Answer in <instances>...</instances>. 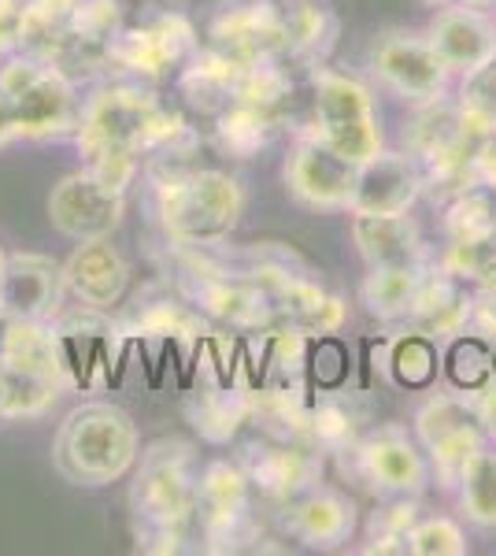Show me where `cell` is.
I'll use <instances>...</instances> for the list:
<instances>
[{"mask_svg": "<svg viewBox=\"0 0 496 556\" xmlns=\"http://www.w3.org/2000/svg\"><path fill=\"white\" fill-rule=\"evenodd\" d=\"M496 253V241H453L441 256V271H448L459 282H478L485 264Z\"/></svg>", "mask_w": 496, "mask_h": 556, "instance_id": "60d3db41", "label": "cell"}, {"mask_svg": "<svg viewBox=\"0 0 496 556\" xmlns=\"http://www.w3.org/2000/svg\"><path fill=\"white\" fill-rule=\"evenodd\" d=\"M67 293L63 267L52 256L20 253L8 256V271L0 282V308L23 319H49L60 312V301Z\"/></svg>", "mask_w": 496, "mask_h": 556, "instance_id": "9a60e30c", "label": "cell"}, {"mask_svg": "<svg viewBox=\"0 0 496 556\" xmlns=\"http://www.w3.org/2000/svg\"><path fill=\"white\" fill-rule=\"evenodd\" d=\"M352 450L359 456V471H364V479L374 490L396 493V497H415V493L427 490L430 482L427 456L419 453V445L400 427L374 430V434L359 438Z\"/></svg>", "mask_w": 496, "mask_h": 556, "instance_id": "5bb4252c", "label": "cell"}, {"mask_svg": "<svg viewBox=\"0 0 496 556\" xmlns=\"http://www.w3.org/2000/svg\"><path fill=\"white\" fill-rule=\"evenodd\" d=\"M193 52H196L193 23L178 12H167L156 15L145 26L115 34V41L107 45V64L141 78H160L164 71L182 64L186 56H193Z\"/></svg>", "mask_w": 496, "mask_h": 556, "instance_id": "30bf717a", "label": "cell"}, {"mask_svg": "<svg viewBox=\"0 0 496 556\" xmlns=\"http://www.w3.org/2000/svg\"><path fill=\"white\" fill-rule=\"evenodd\" d=\"M0 89L12 101L15 127L23 138H56L78 127L75 86L52 60L23 56L0 71Z\"/></svg>", "mask_w": 496, "mask_h": 556, "instance_id": "277c9868", "label": "cell"}, {"mask_svg": "<svg viewBox=\"0 0 496 556\" xmlns=\"http://www.w3.org/2000/svg\"><path fill=\"white\" fill-rule=\"evenodd\" d=\"M315 89V127L319 138L330 149L352 164H367L382 152V130H378V115L371 104V93L348 75L338 71L315 67L311 75Z\"/></svg>", "mask_w": 496, "mask_h": 556, "instance_id": "5b68a950", "label": "cell"}, {"mask_svg": "<svg viewBox=\"0 0 496 556\" xmlns=\"http://www.w3.org/2000/svg\"><path fill=\"white\" fill-rule=\"evenodd\" d=\"M290 93H293V78L285 71V60H259V64H249L241 71L238 78V89H233V101L238 104H252L259 112L275 115L290 104Z\"/></svg>", "mask_w": 496, "mask_h": 556, "instance_id": "f546056e", "label": "cell"}, {"mask_svg": "<svg viewBox=\"0 0 496 556\" xmlns=\"http://www.w3.org/2000/svg\"><path fill=\"white\" fill-rule=\"evenodd\" d=\"M249 479L241 464L215 460L196 479V523L207 553H238L256 542V523L249 516Z\"/></svg>", "mask_w": 496, "mask_h": 556, "instance_id": "52a82bcc", "label": "cell"}, {"mask_svg": "<svg viewBox=\"0 0 496 556\" xmlns=\"http://www.w3.org/2000/svg\"><path fill=\"white\" fill-rule=\"evenodd\" d=\"M138 427L123 408L93 401L75 408L60 427L56 468L78 486H107L138 464Z\"/></svg>", "mask_w": 496, "mask_h": 556, "instance_id": "7a4b0ae2", "label": "cell"}, {"mask_svg": "<svg viewBox=\"0 0 496 556\" xmlns=\"http://www.w3.org/2000/svg\"><path fill=\"white\" fill-rule=\"evenodd\" d=\"M408 549L415 556H463L467 538L453 519L434 516V519H419V523L411 527Z\"/></svg>", "mask_w": 496, "mask_h": 556, "instance_id": "ab89813d", "label": "cell"}, {"mask_svg": "<svg viewBox=\"0 0 496 556\" xmlns=\"http://www.w3.org/2000/svg\"><path fill=\"white\" fill-rule=\"evenodd\" d=\"M186 419L204 442L227 445L249 424V393L233 390V386H204V390L189 393Z\"/></svg>", "mask_w": 496, "mask_h": 556, "instance_id": "603a6c76", "label": "cell"}, {"mask_svg": "<svg viewBox=\"0 0 496 556\" xmlns=\"http://www.w3.org/2000/svg\"><path fill=\"white\" fill-rule=\"evenodd\" d=\"M56 397H60V386L20 375L0 361V419L41 416L44 408L56 405Z\"/></svg>", "mask_w": 496, "mask_h": 556, "instance_id": "8d00e7d4", "label": "cell"}, {"mask_svg": "<svg viewBox=\"0 0 496 556\" xmlns=\"http://www.w3.org/2000/svg\"><path fill=\"white\" fill-rule=\"evenodd\" d=\"M456 4H467V8H493L496 0H456Z\"/></svg>", "mask_w": 496, "mask_h": 556, "instance_id": "bcb514c9", "label": "cell"}, {"mask_svg": "<svg viewBox=\"0 0 496 556\" xmlns=\"http://www.w3.org/2000/svg\"><path fill=\"white\" fill-rule=\"evenodd\" d=\"M338 38V20L322 8L301 0V8H293L285 15V45H282V60L304 67H319L327 60V52L333 49Z\"/></svg>", "mask_w": 496, "mask_h": 556, "instance_id": "484cf974", "label": "cell"}, {"mask_svg": "<svg viewBox=\"0 0 496 556\" xmlns=\"http://www.w3.org/2000/svg\"><path fill=\"white\" fill-rule=\"evenodd\" d=\"M245 193L227 172H170L156 182V212L167 235L186 245H215L233 230Z\"/></svg>", "mask_w": 496, "mask_h": 556, "instance_id": "3957f363", "label": "cell"}, {"mask_svg": "<svg viewBox=\"0 0 496 556\" xmlns=\"http://www.w3.org/2000/svg\"><path fill=\"white\" fill-rule=\"evenodd\" d=\"M427 267H371L364 282V304L378 319H408Z\"/></svg>", "mask_w": 496, "mask_h": 556, "instance_id": "83f0119b", "label": "cell"}, {"mask_svg": "<svg viewBox=\"0 0 496 556\" xmlns=\"http://www.w3.org/2000/svg\"><path fill=\"white\" fill-rule=\"evenodd\" d=\"M4 271H8V256H4V249H0V282H4Z\"/></svg>", "mask_w": 496, "mask_h": 556, "instance_id": "7dc6e473", "label": "cell"}, {"mask_svg": "<svg viewBox=\"0 0 496 556\" xmlns=\"http://www.w3.org/2000/svg\"><path fill=\"white\" fill-rule=\"evenodd\" d=\"M427 4H456V0H427Z\"/></svg>", "mask_w": 496, "mask_h": 556, "instance_id": "c3c4849f", "label": "cell"}, {"mask_svg": "<svg viewBox=\"0 0 496 556\" xmlns=\"http://www.w3.org/2000/svg\"><path fill=\"white\" fill-rule=\"evenodd\" d=\"M415 513H419V508H415V501H408V497H400L396 505L374 513L371 545H367V553H411L408 534H411V527L419 523V516Z\"/></svg>", "mask_w": 496, "mask_h": 556, "instance_id": "f35d334b", "label": "cell"}, {"mask_svg": "<svg viewBox=\"0 0 496 556\" xmlns=\"http://www.w3.org/2000/svg\"><path fill=\"white\" fill-rule=\"evenodd\" d=\"M63 278H67V290L89 308H112L119 304L130 282V267L119 249L107 238H89L78 241V249L71 253V260L63 264Z\"/></svg>", "mask_w": 496, "mask_h": 556, "instance_id": "e0dca14e", "label": "cell"}, {"mask_svg": "<svg viewBox=\"0 0 496 556\" xmlns=\"http://www.w3.org/2000/svg\"><path fill=\"white\" fill-rule=\"evenodd\" d=\"M474 397V412H478V424H482V430L489 438H496V379L489 386H482L478 393H471Z\"/></svg>", "mask_w": 496, "mask_h": 556, "instance_id": "7bdbcfd3", "label": "cell"}, {"mask_svg": "<svg viewBox=\"0 0 496 556\" xmlns=\"http://www.w3.org/2000/svg\"><path fill=\"white\" fill-rule=\"evenodd\" d=\"M459 505L471 523L496 527V453L482 450L459 479Z\"/></svg>", "mask_w": 496, "mask_h": 556, "instance_id": "836d02e7", "label": "cell"}, {"mask_svg": "<svg viewBox=\"0 0 496 556\" xmlns=\"http://www.w3.org/2000/svg\"><path fill=\"white\" fill-rule=\"evenodd\" d=\"M123 330L133 338H149V342H182V345L201 342L204 334L201 316L175 298H141L138 308L130 312V319L123 323Z\"/></svg>", "mask_w": 496, "mask_h": 556, "instance_id": "d4e9b609", "label": "cell"}, {"mask_svg": "<svg viewBox=\"0 0 496 556\" xmlns=\"http://www.w3.org/2000/svg\"><path fill=\"white\" fill-rule=\"evenodd\" d=\"M471 130H485V127H478V123L467 119L459 101H445V97L427 101L408 130V149H411L415 164L427 167L430 160L445 156V152L459 146Z\"/></svg>", "mask_w": 496, "mask_h": 556, "instance_id": "7402d4cb", "label": "cell"}, {"mask_svg": "<svg viewBox=\"0 0 496 556\" xmlns=\"http://www.w3.org/2000/svg\"><path fill=\"white\" fill-rule=\"evenodd\" d=\"M285 527L311 549H333L356 531V505L338 490H308L285 508Z\"/></svg>", "mask_w": 496, "mask_h": 556, "instance_id": "d6986e66", "label": "cell"}, {"mask_svg": "<svg viewBox=\"0 0 496 556\" xmlns=\"http://www.w3.org/2000/svg\"><path fill=\"white\" fill-rule=\"evenodd\" d=\"M422 193V167L415 156L400 152H378L374 160L359 164L356 197H352V212H371V215H400L408 212Z\"/></svg>", "mask_w": 496, "mask_h": 556, "instance_id": "2e32d148", "label": "cell"}, {"mask_svg": "<svg viewBox=\"0 0 496 556\" xmlns=\"http://www.w3.org/2000/svg\"><path fill=\"white\" fill-rule=\"evenodd\" d=\"M352 241L367 267H427V245L408 212L400 215H352Z\"/></svg>", "mask_w": 496, "mask_h": 556, "instance_id": "ac0fdd59", "label": "cell"}, {"mask_svg": "<svg viewBox=\"0 0 496 556\" xmlns=\"http://www.w3.org/2000/svg\"><path fill=\"white\" fill-rule=\"evenodd\" d=\"M212 49L227 52L238 64H259V60H282L285 45V12L275 0H227L207 26Z\"/></svg>", "mask_w": 496, "mask_h": 556, "instance_id": "9c48e42d", "label": "cell"}, {"mask_svg": "<svg viewBox=\"0 0 496 556\" xmlns=\"http://www.w3.org/2000/svg\"><path fill=\"white\" fill-rule=\"evenodd\" d=\"M270 130H275V115L259 112V108H252V104L233 101L219 112V123H215V146L233 160H252L270 141Z\"/></svg>", "mask_w": 496, "mask_h": 556, "instance_id": "f1b7e54d", "label": "cell"}, {"mask_svg": "<svg viewBox=\"0 0 496 556\" xmlns=\"http://www.w3.org/2000/svg\"><path fill=\"white\" fill-rule=\"evenodd\" d=\"M437 367H441L437 342L430 334H422V330H408L390 349V375L400 386H408V390H422V386L434 382Z\"/></svg>", "mask_w": 496, "mask_h": 556, "instance_id": "d6a6232c", "label": "cell"}, {"mask_svg": "<svg viewBox=\"0 0 496 556\" xmlns=\"http://www.w3.org/2000/svg\"><path fill=\"white\" fill-rule=\"evenodd\" d=\"M296 4H301V0H296Z\"/></svg>", "mask_w": 496, "mask_h": 556, "instance_id": "681fc988", "label": "cell"}, {"mask_svg": "<svg viewBox=\"0 0 496 556\" xmlns=\"http://www.w3.org/2000/svg\"><path fill=\"white\" fill-rule=\"evenodd\" d=\"M374 67L385 78V86L419 104L445 97L448 75H453L434 41L415 38V34H385L374 52Z\"/></svg>", "mask_w": 496, "mask_h": 556, "instance_id": "4fadbf2b", "label": "cell"}, {"mask_svg": "<svg viewBox=\"0 0 496 556\" xmlns=\"http://www.w3.org/2000/svg\"><path fill=\"white\" fill-rule=\"evenodd\" d=\"M245 275L259 286L270 308V334L275 330H296L304 338H327L338 334L341 323H345L341 298H333L311 278L290 271L282 260H256Z\"/></svg>", "mask_w": 496, "mask_h": 556, "instance_id": "8992f818", "label": "cell"}, {"mask_svg": "<svg viewBox=\"0 0 496 556\" xmlns=\"http://www.w3.org/2000/svg\"><path fill=\"white\" fill-rule=\"evenodd\" d=\"M471 427H482L478 424V412H474V397L471 393H437L430 397L427 405L419 408L415 416V430H419V442L427 445H437L445 438L459 434V430H471Z\"/></svg>", "mask_w": 496, "mask_h": 556, "instance_id": "4dcf8cb0", "label": "cell"}, {"mask_svg": "<svg viewBox=\"0 0 496 556\" xmlns=\"http://www.w3.org/2000/svg\"><path fill=\"white\" fill-rule=\"evenodd\" d=\"M23 8H26V0H0V52L20 49Z\"/></svg>", "mask_w": 496, "mask_h": 556, "instance_id": "b9f144b4", "label": "cell"}, {"mask_svg": "<svg viewBox=\"0 0 496 556\" xmlns=\"http://www.w3.org/2000/svg\"><path fill=\"white\" fill-rule=\"evenodd\" d=\"M238 464L249 486L278 505H290L301 493L319 486L322 479V453L308 442H293V438L264 434L259 442L245 445Z\"/></svg>", "mask_w": 496, "mask_h": 556, "instance_id": "ba28073f", "label": "cell"}, {"mask_svg": "<svg viewBox=\"0 0 496 556\" xmlns=\"http://www.w3.org/2000/svg\"><path fill=\"white\" fill-rule=\"evenodd\" d=\"M49 219L60 235L89 241V238H107L123 219V193L107 190L101 178L82 172L67 175L49 197Z\"/></svg>", "mask_w": 496, "mask_h": 556, "instance_id": "7c38bea8", "label": "cell"}, {"mask_svg": "<svg viewBox=\"0 0 496 556\" xmlns=\"http://www.w3.org/2000/svg\"><path fill=\"white\" fill-rule=\"evenodd\" d=\"M359 442V416L348 401L327 397L308 408V445L327 453H348Z\"/></svg>", "mask_w": 496, "mask_h": 556, "instance_id": "1f68e13d", "label": "cell"}, {"mask_svg": "<svg viewBox=\"0 0 496 556\" xmlns=\"http://www.w3.org/2000/svg\"><path fill=\"white\" fill-rule=\"evenodd\" d=\"M285 178H290V190L301 204L322 208V212H338V208H352L359 164L345 160L338 149H330L327 141L315 134V138H304L301 146L293 149Z\"/></svg>", "mask_w": 496, "mask_h": 556, "instance_id": "8fae6325", "label": "cell"}, {"mask_svg": "<svg viewBox=\"0 0 496 556\" xmlns=\"http://www.w3.org/2000/svg\"><path fill=\"white\" fill-rule=\"evenodd\" d=\"M445 230L448 241H493L496 238V208L489 193L467 190L445 201Z\"/></svg>", "mask_w": 496, "mask_h": 556, "instance_id": "e575fe53", "label": "cell"}, {"mask_svg": "<svg viewBox=\"0 0 496 556\" xmlns=\"http://www.w3.org/2000/svg\"><path fill=\"white\" fill-rule=\"evenodd\" d=\"M448 375H453L456 390L478 393L482 386L496 379V349L478 334H459L453 338V353H448Z\"/></svg>", "mask_w": 496, "mask_h": 556, "instance_id": "d590c367", "label": "cell"}, {"mask_svg": "<svg viewBox=\"0 0 496 556\" xmlns=\"http://www.w3.org/2000/svg\"><path fill=\"white\" fill-rule=\"evenodd\" d=\"M20 127H15V112H12V101L4 97V89H0V146H4L8 138H15Z\"/></svg>", "mask_w": 496, "mask_h": 556, "instance_id": "f6af8a7d", "label": "cell"}, {"mask_svg": "<svg viewBox=\"0 0 496 556\" xmlns=\"http://www.w3.org/2000/svg\"><path fill=\"white\" fill-rule=\"evenodd\" d=\"M67 26H71L67 56L107 60V45L123 30V8H119V0H78V4L71 8Z\"/></svg>", "mask_w": 496, "mask_h": 556, "instance_id": "4316f807", "label": "cell"}, {"mask_svg": "<svg viewBox=\"0 0 496 556\" xmlns=\"http://www.w3.org/2000/svg\"><path fill=\"white\" fill-rule=\"evenodd\" d=\"M459 108H463V115L471 123H478V127H485V130L496 127V56H489L482 67L463 75Z\"/></svg>", "mask_w": 496, "mask_h": 556, "instance_id": "74e56055", "label": "cell"}, {"mask_svg": "<svg viewBox=\"0 0 496 556\" xmlns=\"http://www.w3.org/2000/svg\"><path fill=\"white\" fill-rule=\"evenodd\" d=\"M411 330H422L434 342H453V338L471 330V293L463 290V282L448 271H430L422 275L419 298H415L408 312Z\"/></svg>", "mask_w": 496, "mask_h": 556, "instance_id": "ffe728a7", "label": "cell"}, {"mask_svg": "<svg viewBox=\"0 0 496 556\" xmlns=\"http://www.w3.org/2000/svg\"><path fill=\"white\" fill-rule=\"evenodd\" d=\"M196 479L201 475L193 464V445L182 438H160L138 456L130 513L145 553L182 549L186 527L196 519Z\"/></svg>", "mask_w": 496, "mask_h": 556, "instance_id": "6da1fadb", "label": "cell"}, {"mask_svg": "<svg viewBox=\"0 0 496 556\" xmlns=\"http://www.w3.org/2000/svg\"><path fill=\"white\" fill-rule=\"evenodd\" d=\"M245 64L230 60L227 52L219 49H204L193 56V64L182 71V97L201 112H215V108L233 104V89H238V78Z\"/></svg>", "mask_w": 496, "mask_h": 556, "instance_id": "cb8c5ba5", "label": "cell"}, {"mask_svg": "<svg viewBox=\"0 0 496 556\" xmlns=\"http://www.w3.org/2000/svg\"><path fill=\"white\" fill-rule=\"evenodd\" d=\"M478 175H482V186L496 190V127L482 138V149H478Z\"/></svg>", "mask_w": 496, "mask_h": 556, "instance_id": "ee69618b", "label": "cell"}, {"mask_svg": "<svg viewBox=\"0 0 496 556\" xmlns=\"http://www.w3.org/2000/svg\"><path fill=\"white\" fill-rule=\"evenodd\" d=\"M430 41L441 52V60L453 71H463V75L496 56V26L485 20L482 8H445L434 20Z\"/></svg>", "mask_w": 496, "mask_h": 556, "instance_id": "44dd1931", "label": "cell"}, {"mask_svg": "<svg viewBox=\"0 0 496 556\" xmlns=\"http://www.w3.org/2000/svg\"><path fill=\"white\" fill-rule=\"evenodd\" d=\"M493 241H496V238H493Z\"/></svg>", "mask_w": 496, "mask_h": 556, "instance_id": "f907efd6", "label": "cell"}]
</instances>
